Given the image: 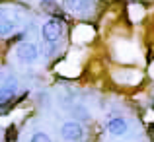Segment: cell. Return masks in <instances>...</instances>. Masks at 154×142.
<instances>
[{
  "mask_svg": "<svg viewBox=\"0 0 154 142\" xmlns=\"http://www.w3.org/2000/svg\"><path fill=\"white\" fill-rule=\"evenodd\" d=\"M127 121L125 119H111L107 123V131H109V134H113V136H123L125 132H127Z\"/></svg>",
  "mask_w": 154,
  "mask_h": 142,
  "instance_id": "6",
  "label": "cell"
},
{
  "mask_svg": "<svg viewBox=\"0 0 154 142\" xmlns=\"http://www.w3.org/2000/svg\"><path fill=\"white\" fill-rule=\"evenodd\" d=\"M66 6L74 14H88L92 10V0H66Z\"/></svg>",
  "mask_w": 154,
  "mask_h": 142,
  "instance_id": "7",
  "label": "cell"
},
{
  "mask_svg": "<svg viewBox=\"0 0 154 142\" xmlns=\"http://www.w3.org/2000/svg\"><path fill=\"white\" fill-rule=\"evenodd\" d=\"M16 136H18V134H16V128H14V127H10V128H8V134H6V140H8V142H12V140L16 138Z\"/></svg>",
  "mask_w": 154,
  "mask_h": 142,
  "instance_id": "9",
  "label": "cell"
},
{
  "mask_svg": "<svg viewBox=\"0 0 154 142\" xmlns=\"http://www.w3.org/2000/svg\"><path fill=\"white\" fill-rule=\"evenodd\" d=\"M31 142H51V138L45 132H35V134L31 136Z\"/></svg>",
  "mask_w": 154,
  "mask_h": 142,
  "instance_id": "8",
  "label": "cell"
},
{
  "mask_svg": "<svg viewBox=\"0 0 154 142\" xmlns=\"http://www.w3.org/2000/svg\"><path fill=\"white\" fill-rule=\"evenodd\" d=\"M16 55H18V59L22 60V62L31 64L39 59V49H37V45H33V43H22V45L18 47V51H16Z\"/></svg>",
  "mask_w": 154,
  "mask_h": 142,
  "instance_id": "4",
  "label": "cell"
},
{
  "mask_svg": "<svg viewBox=\"0 0 154 142\" xmlns=\"http://www.w3.org/2000/svg\"><path fill=\"white\" fill-rule=\"evenodd\" d=\"M60 136L68 142H78V140H82V136H84V128H82V125L76 123V121H68V123H64L63 127H60Z\"/></svg>",
  "mask_w": 154,
  "mask_h": 142,
  "instance_id": "3",
  "label": "cell"
},
{
  "mask_svg": "<svg viewBox=\"0 0 154 142\" xmlns=\"http://www.w3.org/2000/svg\"><path fill=\"white\" fill-rule=\"evenodd\" d=\"M22 12L18 8H0V37H6L18 27Z\"/></svg>",
  "mask_w": 154,
  "mask_h": 142,
  "instance_id": "1",
  "label": "cell"
},
{
  "mask_svg": "<svg viewBox=\"0 0 154 142\" xmlns=\"http://www.w3.org/2000/svg\"><path fill=\"white\" fill-rule=\"evenodd\" d=\"M16 92H18V82H14V80H10L0 88V109L12 103V99L16 97Z\"/></svg>",
  "mask_w": 154,
  "mask_h": 142,
  "instance_id": "5",
  "label": "cell"
},
{
  "mask_svg": "<svg viewBox=\"0 0 154 142\" xmlns=\"http://www.w3.org/2000/svg\"><path fill=\"white\" fill-rule=\"evenodd\" d=\"M63 31H64V23L60 22L59 18H49L41 27V35H43V39H45V43H49V45L59 43Z\"/></svg>",
  "mask_w": 154,
  "mask_h": 142,
  "instance_id": "2",
  "label": "cell"
}]
</instances>
